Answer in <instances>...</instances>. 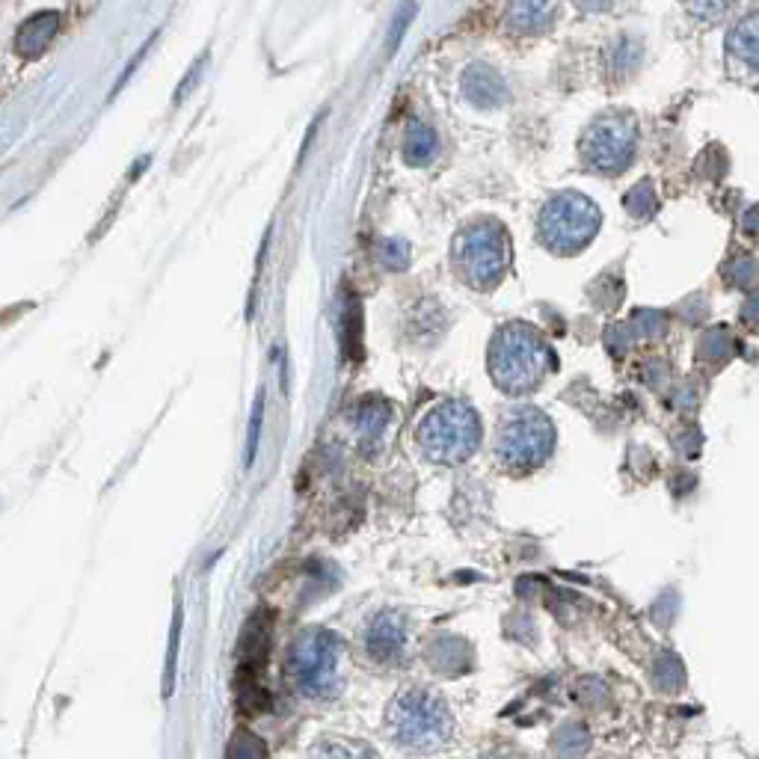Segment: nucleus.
I'll return each instance as SVG.
<instances>
[{
    "mask_svg": "<svg viewBox=\"0 0 759 759\" xmlns=\"http://www.w3.org/2000/svg\"><path fill=\"white\" fill-rule=\"evenodd\" d=\"M407 647V623L398 614H377L365 629V650L371 662L392 665L404 656Z\"/></svg>",
    "mask_w": 759,
    "mask_h": 759,
    "instance_id": "9",
    "label": "nucleus"
},
{
    "mask_svg": "<svg viewBox=\"0 0 759 759\" xmlns=\"http://www.w3.org/2000/svg\"><path fill=\"white\" fill-rule=\"evenodd\" d=\"M181 599H175V614H172V629H169V656H167V671H164V697L172 694L175 685V662H178V644H181Z\"/></svg>",
    "mask_w": 759,
    "mask_h": 759,
    "instance_id": "15",
    "label": "nucleus"
},
{
    "mask_svg": "<svg viewBox=\"0 0 759 759\" xmlns=\"http://www.w3.org/2000/svg\"><path fill=\"white\" fill-rule=\"evenodd\" d=\"M558 368L546 336L522 321L505 324L490 341V374L507 395H528Z\"/></svg>",
    "mask_w": 759,
    "mask_h": 759,
    "instance_id": "1",
    "label": "nucleus"
},
{
    "mask_svg": "<svg viewBox=\"0 0 759 759\" xmlns=\"http://www.w3.org/2000/svg\"><path fill=\"white\" fill-rule=\"evenodd\" d=\"M558 15L555 0H507L505 24L510 33H543Z\"/></svg>",
    "mask_w": 759,
    "mask_h": 759,
    "instance_id": "11",
    "label": "nucleus"
},
{
    "mask_svg": "<svg viewBox=\"0 0 759 759\" xmlns=\"http://www.w3.org/2000/svg\"><path fill=\"white\" fill-rule=\"evenodd\" d=\"M555 424L537 407H513L496 427L493 451L499 466L510 475H528L540 469L555 451Z\"/></svg>",
    "mask_w": 759,
    "mask_h": 759,
    "instance_id": "2",
    "label": "nucleus"
},
{
    "mask_svg": "<svg viewBox=\"0 0 759 759\" xmlns=\"http://www.w3.org/2000/svg\"><path fill=\"white\" fill-rule=\"evenodd\" d=\"M451 261L460 273V279L478 291L496 288L507 273L510 264V241L502 223L496 220H478L457 232Z\"/></svg>",
    "mask_w": 759,
    "mask_h": 759,
    "instance_id": "6",
    "label": "nucleus"
},
{
    "mask_svg": "<svg viewBox=\"0 0 759 759\" xmlns=\"http://www.w3.org/2000/svg\"><path fill=\"white\" fill-rule=\"evenodd\" d=\"M60 33V12H36L15 33V51L24 60H36Z\"/></svg>",
    "mask_w": 759,
    "mask_h": 759,
    "instance_id": "10",
    "label": "nucleus"
},
{
    "mask_svg": "<svg viewBox=\"0 0 759 759\" xmlns=\"http://www.w3.org/2000/svg\"><path fill=\"white\" fill-rule=\"evenodd\" d=\"M386 730L395 745L407 751H436L454 733L451 709L430 691L410 688L389 703Z\"/></svg>",
    "mask_w": 759,
    "mask_h": 759,
    "instance_id": "3",
    "label": "nucleus"
},
{
    "mask_svg": "<svg viewBox=\"0 0 759 759\" xmlns=\"http://www.w3.org/2000/svg\"><path fill=\"white\" fill-rule=\"evenodd\" d=\"M638 128L626 116H602L582 137V161L596 172H623L635 161Z\"/></svg>",
    "mask_w": 759,
    "mask_h": 759,
    "instance_id": "8",
    "label": "nucleus"
},
{
    "mask_svg": "<svg viewBox=\"0 0 759 759\" xmlns=\"http://www.w3.org/2000/svg\"><path fill=\"white\" fill-rule=\"evenodd\" d=\"M422 451L442 466L466 463L481 445V419L460 401H442L430 407L416 427Z\"/></svg>",
    "mask_w": 759,
    "mask_h": 759,
    "instance_id": "5",
    "label": "nucleus"
},
{
    "mask_svg": "<svg viewBox=\"0 0 759 759\" xmlns=\"http://www.w3.org/2000/svg\"><path fill=\"white\" fill-rule=\"evenodd\" d=\"M261 419H264V398L258 395L253 410V419H250V439H247V466L255 460V451H258V433H261Z\"/></svg>",
    "mask_w": 759,
    "mask_h": 759,
    "instance_id": "19",
    "label": "nucleus"
},
{
    "mask_svg": "<svg viewBox=\"0 0 759 759\" xmlns=\"http://www.w3.org/2000/svg\"><path fill=\"white\" fill-rule=\"evenodd\" d=\"M463 92L472 104L478 107H499L507 101V84L505 78L490 69L487 63H472L466 72H463Z\"/></svg>",
    "mask_w": 759,
    "mask_h": 759,
    "instance_id": "12",
    "label": "nucleus"
},
{
    "mask_svg": "<svg viewBox=\"0 0 759 759\" xmlns=\"http://www.w3.org/2000/svg\"><path fill=\"white\" fill-rule=\"evenodd\" d=\"M436 152H439V137H436V131L430 128V125H424V122H410V128H407V137H404V161L410 164V167H424V164H430L433 158H436Z\"/></svg>",
    "mask_w": 759,
    "mask_h": 759,
    "instance_id": "13",
    "label": "nucleus"
},
{
    "mask_svg": "<svg viewBox=\"0 0 759 759\" xmlns=\"http://www.w3.org/2000/svg\"><path fill=\"white\" fill-rule=\"evenodd\" d=\"M727 48H730V54H736V60H742V63H748L751 69H757V60H759L757 15L742 18V21L730 30V36H727Z\"/></svg>",
    "mask_w": 759,
    "mask_h": 759,
    "instance_id": "14",
    "label": "nucleus"
},
{
    "mask_svg": "<svg viewBox=\"0 0 759 759\" xmlns=\"http://www.w3.org/2000/svg\"><path fill=\"white\" fill-rule=\"evenodd\" d=\"M416 12H419V3H416V0H407V3L395 12V18H392V30H389V39H386V51H389V54H395V51H398V45H401V39H404L407 27L413 24Z\"/></svg>",
    "mask_w": 759,
    "mask_h": 759,
    "instance_id": "16",
    "label": "nucleus"
},
{
    "mask_svg": "<svg viewBox=\"0 0 759 759\" xmlns=\"http://www.w3.org/2000/svg\"><path fill=\"white\" fill-rule=\"evenodd\" d=\"M682 3H685L688 15L697 21H718L736 6V0H682Z\"/></svg>",
    "mask_w": 759,
    "mask_h": 759,
    "instance_id": "17",
    "label": "nucleus"
},
{
    "mask_svg": "<svg viewBox=\"0 0 759 759\" xmlns=\"http://www.w3.org/2000/svg\"><path fill=\"white\" fill-rule=\"evenodd\" d=\"M573 3L585 12H605L611 6V0H573Z\"/></svg>",
    "mask_w": 759,
    "mask_h": 759,
    "instance_id": "20",
    "label": "nucleus"
},
{
    "mask_svg": "<svg viewBox=\"0 0 759 759\" xmlns=\"http://www.w3.org/2000/svg\"><path fill=\"white\" fill-rule=\"evenodd\" d=\"M614 69H620V72H629V69H635V63L641 60V45H635L632 39H620V42H614Z\"/></svg>",
    "mask_w": 759,
    "mask_h": 759,
    "instance_id": "18",
    "label": "nucleus"
},
{
    "mask_svg": "<svg viewBox=\"0 0 759 759\" xmlns=\"http://www.w3.org/2000/svg\"><path fill=\"white\" fill-rule=\"evenodd\" d=\"M294 688L309 700H330L341 688V644L333 632H303L291 650Z\"/></svg>",
    "mask_w": 759,
    "mask_h": 759,
    "instance_id": "7",
    "label": "nucleus"
},
{
    "mask_svg": "<svg viewBox=\"0 0 759 759\" xmlns=\"http://www.w3.org/2000/svg\"><path fill=\"white\" fill-rule=\"evenodd\" d=\"M602 226L596 202L579 190H561L546 199L537 217L540 244L555 255H579L591 247Z\"/></svg>",
    "mask_w": 759,
    "mask_h": 759,
    "instance_id": "4",
    "label": "nucleus"
}]
</instances>
